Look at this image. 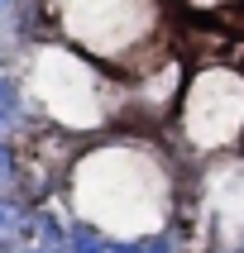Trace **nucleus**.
<instances>
[{
  "mask_svg": "<svg viewBox=\"0 0 244 253\" xmlns=\"http://www.w3.org/2000/svg\"><path fill=\"white\" fill-rule=\"evenodd\" d=\"M0 5H5V0H0Z\"/></svg>",
  "mask_w": 244,
  "mask_h": 253,
  "instance_id": "obj_5",
  "label": "nucleus"
},
{
  "mask_svg": "<svg viewBox=\"0 0 244 253\" xmlns=\"http://www.w3.org/2000/svg\"><path fill=\"white\" fill-rule=\"evenodd\" d=\"M19 225H24V211H19L14 201H0V239H10Z\"/></svg>",
  "mask_w": 244,
  "mask_h": 253,
  "instance_id": "obj_1",
  "label": "nucleus"
},
{
  "mask_svg": "<svg viewBox=\"0 0 244 253\" xmlns=\"http://www.w3.org/2000/svg\"><path fill=\"white\" fill-rule=\"evenodd\" d=\"M24 253H53V249H24Z\"/></svg>",
  "mask_w": 244,
  "mask_h": 253,
  "instance_id": "obj_3",
  "label": "nucleus"
},
{
  "mask_svg": "<svg viewBox=\"0 0 244 253\" xmlns=\"http://www.w3.org/2000/svg\"><path fill=\"white\" fill-rule=\"evenodd\" d=\"M105 253H115V249H105Z\"/></svg>",
  "mask_w": 244,
  "mask_h": 253,
  "instance_id": "obj_4",
  "label": "nucleus"
},
{
  "mask_svg": "<svg viewBox=\"0 0 244 253\" xmlns=\"http://www.w3.org/2000/svg\"><path fill=\"white\" fill-rule=\"evenodd\" d=\"M0 182H10V153L0 148Z\"/></svg>",
  "mask_w": 244,
  "mask_h": 253,
  "instance_id": "obj_2",
  "label": "nucleus"
}]
</instances>
